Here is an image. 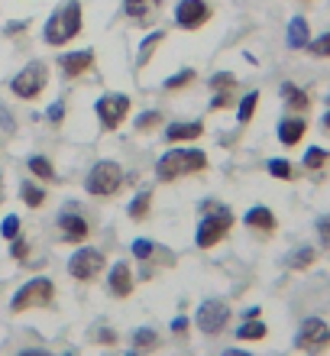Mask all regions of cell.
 Here are the masks:
<instances>
[{"label":"cell","instance_id":"obj_1","mask_svg":"<svg viewBox=\"0 0 330 356\" xmlns=\"http://www.w3.org/2000/svg\"><path fill=\"white\" fill-rule=\"evenodd\" d=\"M81 33V3L78 0H68L46 19V29H42V39L49 46H65Z\"/></svg>","mask_w":330,"mask_h":356},{"label":"cell","instance_id":"obj_2","mask_svg":"<svg viewBox=\"0 0 330 356\" xmlns=\"http://www.w3.org/2000/svg\"><path fill=\"white\" fill-rule=\"evenodd\" d=\"M208 169V156L201 149H169L156 162V175L159 181H175V178L195 175V172Z\"/></svg>","mask_w":330,"mask_h":356},{"label":"cell","instance_id":"obj_3","mask_svg":"<svg viewBox=\"0 0 330 356\" xmlns=\"http://www.w3.org/2000/svg\"><path fill=\"white\" fill-rule=\"evenodd\" d=\"M230 230H233V211H230V207H220V204H208L204 207V217H201V224H198V234H195V243H198L201 250H211V246H217Z\"/></svg>","mask_w":330,"mask_h":356},{"label":"cell","instance_id":"obj_4","mask_svg":"<svg viewBox=\"0 0 330 356\" xmlns=\"http://www.w3.org/2000/svg\"><path fill=\"white\" fill-rule=\"evenodd\" d=\"M120 185H123V169L117 165V162H110V159H101L85 178V191L88 195H94V197L117 195Z\"/></svg>","mask_w":330,"mask_h":356},{"label":"cell","instance_id":"obj_5","mask_svg":"<svg viewBox=\"0 0 330 356\" xmlns=\"http://www.w3.org/2000/svg\"><path fill=\"white\" fill-rule=\"evenodd\" d=\"M46 85H49V68L42 65V62H29V65L10 81V91L17 94L19 101H36L39 94L46 91Z\"/></svg>","mask_w":330,"mask_h":356},{"label":"cell","instance_id":"obj_6","mask_svg":"<svg viewBox=\"0 0 330 356\" xmlns=\"http://www.w3.org/2000/svg\"><path fill=\"white\" fill-rule=\"evenodd\" d=\"M56 298V285H52V279H29L23 289L13 295V301H10V311L13 314H19V311L26 308H39V305H49V301Z\"/></svg>","mask_w":330,"mask_h":356},{"label":"cell","instance_id":"obj_7","mask_svg":"<svg viewBox=\"0 0 330 356\" xmlns=\"http://www.w3.org/2000/svg\"><path fill=\"white\" fill-rule=\"evenodd\" d=\"M198 330L201 334H208V337H217L220 330L230 324V305L220 298H208V301H201V308H198Z\"/></svg>","mask_w":330,"mask_h":356},{"label":"cell","instance_id":"obj_8","mask_svg":"<svg viewBox=\"0 0 330 356\" xmlns=\"http://www.w3.org/2000/svg\"><path fill=\"white\" fill-rule=\"evenodd\" d=\"M107 259L101 250H94V246H81L72 259H68V272L75 275L78 282H91L97 279V272H104Z\"/></svg>","mask_w":330,"mask_h":356},{"label":"cell","instance_id":"obj_9","mask_svg":"<svg viewBox=\"0 0 330 356\" xmlns=\"http://www.w3.org/2000/svg\"><path fill=\"white\" fill-rule=\"evenodd\" d=\"M97 117H101V127L104 130H117L123 120H126V113H130V97L126 94H104L101 101L94 104Z\"/></svg>","mask_w":330,"mask_h":356},{"label":"cell","instance_id":"obj_10","mask_svg":"<svg viewBox=\"0 0 330 356\" xmlns=\"http://www.w3.org/2000/svg\"><path fill=\"white\" fill-rule=\"evenodd\" d=\"M295 347L298 350H327L330 347V327L327 321L321 318H308L295 337Z\"/></svg>","mask_w":330,"mask_h":356},{"label":"cell","instance_id":"obj_11","mask_svg":"<svg viewBox=\"0 0 330 356\" xmlns=\"http://www.w3.org/2000/svg\"><path fill=\"white\" fill-rule=\"evenodd\" d=\"M211 19V7L204 0H181L175 7V23L181 29H201Z\"/></svg>","mask_w":330,"mask_h":356},{"label":"cell","instance_id":"obj_12","mask_svg":"<svg viewBox=\"0 0 330 356\" xmlns=\"http://www.w3.org/2000/svg\"><path fill=\"white\" fill-rule=\"evenodd\" d=\"M58 230H62V236H65L68 243H85L88 234H91V227H88V220L81 214H75V211H65V214L58 217Z\"/></svg>","mask_w":330,"mask_h":356},{"label":"cell","instance_id":"obj_13","mask_svg":"<svg viewBox=\"0 0 330 356\" xmlns=\"http://www.w3.org/2000/svg\"><path fill=\"white\" fill-rule=\"evenodd\" d=\"M58 65H62V72H65L68 78L85 75L88 68L94 65V49H81V52H65V56H58Z\"/></svg>","mask_w":330,"mask_h":356},{"label":"cell","instance_id":"obj_14","mask_svg":"<svg viewBox=\"0 0 330 356\" xmlns=\"http://www.w3.org/2000/svg\"><path fill=\"white\" fill-rule=\"evenodd\" d=\"M107 285L117 298H130L133 295V269L126 263H113L107 272Z\"/></svg>","mask_w":330,"mask_h":356},{"label":"cell","instance_id":"obj_15","mask_svg":"<svg viewBox=\"0 0 330 356\" xmlns=\"http://www.w3.org/2000/svg\"><path fill=\"white\" fill-rule=\"evenodd\" d=\"M304 133H308V120H304V117H285V120L279 123V140H282L285 146H298V143L304 140Z\"/></svg>","mask_w":330,"mask_h":356},{"label":"cell","instance_id":"obj_16","mask_svg":"<svg viewBox=\"0 0 330 356\" xmlns=\"http://www.w3.org/2000/svg\"><path fill=\"white\" fill-rule=\"evenodd\" d=\"M162 7V0H123V13L136 23H146L149 17H156Z\"/></svg>","mask_w":330,"mask_h":356},{"label":"cell","instance_id":"obj_17","mask_svg":"<svg viewBox=\"0 0 330 356\" xmlns=\"http://www.w3.org/2000/svg\"><path fill=\"white\" fill-rule=\"evenodd\" d=\"M201 133H204V123L195 120V123H172L169 130H165V140L169 143H191L198 140Z\"/></svg>","mask_w":330,"mask_h":356},{"label":"cell","instance_id":"obj_18","mask_svg":"<svg viewBox=\"0 0 330 356\" xmlns=\"http://www.w3.org/2000/svg\"><path fill=\"white\" fill-rule=\"evenodd\" d=\"M246 224L253 227V230L272 234L275 227H279V220H275V214L269 211V207H249V211H246Z\"/></svg>","mask_w":330,"mask_h":356},{"label":"cell","instance_id":"obj_19","mask_svg":"<svg viewBox=\"0 0 330 356\" xmlns=\"http://www.w3.org/2000/svg\"><path fill=\"white\" fill-rule=\"evenodd\" d=\"M282 97H285V104H288V111H295V113H308V107H311L308 91H302V88L292 85V81L282 85Z\"/></svg>","mask_w":330,"mask_h":356},{"label":"cell","instance_id":"obj_20","mask_svg":"<svg viewBox=\"0 0 330 356\" xmlns=\"http://www.w3.org/2000/svg\"><path fill=\"white\" fill-rule=\"evenodd\" d=\"M311 42V26H308V19L304 17H295L288 23V49H308Z\"/></svg>","mask_w":330,"mask_h":356},{"label":"cell","instance_id":"obj_21","mask_svg":"<svg viewBox=\"0 0 330 356\" xmlns=\"http://www.w3.org/2000/svg\"><path fill=\"white\" fill-rule=\"evenodd\" d=\"M149 207H152V191H140V195L130 201L126 214H130L133 220H142V217H149Z\"/></svg>","mask_w":330,"mask_h":356},{"label":"cell","instance_id":"obj_22","mask_svg":"<svg viewBox=\"0 0 330 356\" xmlns=\"http://www.w3.org/2000/svg\"><path fill=\"white\" fill-rule=\"evenodd\" d=\"M256 107H259V91H249L240 101V111H236V120H240V127H246V123L256 117Z\"/></svg>","mask_w":330,"mask_h":356},{"label":"cell","instance_id":"obj_23","mask_svg":"<svg viewBox=\"0 0 330 356\" xmlns=\"http://www.w3.org/2000/svg\"><path fill=\"white\" fill-rule=\"evenodd\" d=\"M162 39H165V33H162V29H156V33H152L149 39H142V46H140V56H136V65H146V62H149L152 58V52H156V46H159Z\"/></svg>","mask_w":330,"mask_h":356},{"label":"cell","instance_id":"obj_24","mask_svg":"<svg viewBox=\"0 0 330 356\" xmlns=\"http://www.w3.org/2000/svg\"><path fill=\"white\" fill-rule=\"evenodd\" d=\"M29 172L36 178H46V181H56V169H52V162L46 159V156H33V159L26 162Z\"/></svg>","mask_w":330,"mask_h":356},{"label":"cell","instance_id":"obj_25","mask_svg":"<svg viewBox=\"0 0 330 356\" xmlns=\"http://www.w3.org/2000/svg\"><path fill=\"white\" fill-rule=\"evenodd\" d=\"M314 259H317V253H314L311 246H298V250H295V253L288 256V266L302 272V269H308V266H311Z\"/></svg>","mask_w":330,"mask_h":356},{"label":"cell","instance_id":"obj_26","mask_svg":"<svg viewBox=\"0 0 330 356\" xmlns=\"http://www.w3.org/2000/svg\"><path fill=\"white\" fill-rule=\"evenodd\" d=\"M327 162H330V152H327V149H321V146H311V149L304 152V169L317 172V169H324Z\"/></svg>","mask_w":330,"mask_h":356},{"label":"cell","instance_id":"obj_27","mask_svg":"<svg viewBox=\"0 0 330 356\" xmlns=\"http://www.w3.org/2000/svg\"><path fill=\"white\" fill-rule=\"evenodd\" d=\"M195 68H185V72H179V75H172V78H165V91H181V88H188V85H195Z\"/></svg>","mask_w":330,"mask_h":356},{"label":"cell","instance_id":"obj_28","mask_svg":"<svg viewBox=\"0 0 330 356\" xmlns=\"http://www.w3.org/2000/svg\"><path fill=\"white\" fill-rule=\"evenodd\" d=\"M133 343H136V350H152V347H159V334L149 327H140L133 334Z\"/></svg>","mask_w":330,"mask_h":356},{"label":"cell","instance_id":"obj_29","mask_svg":"<svg viewBox=\"0 0 330 356\" xmlns=\"http://www.w3.org/2000/svg\"><path fill=\"white\" fill-rule=\"evenodd\" d=\"M269 330H265V324H259V321L249 318V324H243V327L236 330V337L240 340H263Z\"/></svg>","mask_w":330,"mask_h":356},{"label":"cell","instance_id":"obj_30","mask_svg":"<svg viewBox=\"0 0 330 356\" xmlns=\"http://www.w3.org/2000/svg\"><path fill=\"white\" fill-rule=\"evenodd\" d=\"M19 191H23V201H26L29 207H42V204H46V191H42V188H36V185H29V181H26Z\"/></svg>","mask_w":330,"mask_h":356},{"label":"cell","instance_id":"obj_31","mask_svg":"<svg viewBox=\"0 0 330 356\" xmlns=\"http://www.w3.org/2000/svg\"><path fill=\"white\" fill-rule=\"evenodd\" d=\"M308 52H311V56H317V58H327L330 56V33L311 39V42H308Z\"/></svg>","mask_w":330,"mask_h":356},{"label":"cell","instance_id":"obj_32","mask_svg":"<svg viewBox=\"0 0 330 356\" xmlns=\"http://www.w3.org/2000/svg\"><path fill=\"white\" fill-rule=\"evenodd\" d=\"M265 169H269V175H275V178H292L295 175L292 162H288V159H269V165H265Z\"/></svg>","mask_w":330,"mask_h":356},{"label":"cell","instance_id":"obj_33","mask_svg":"<svg viewBox=\"0 0 330 356\" xmlns=\"http://www.w3.org/2000/svg\"><path fill=\"white\" fill-rule=\"evenodd\" d=\"M152 253H156V243H152V240H146V236L133 240V256H136V259H149Z\"/></svg>","mask_w":330,"mask_h":356},{"label":"cell","instance_id":"obj_34","mask_svg":"<svg viewBox=\"0 0 330 356\" xmlns=\"http://www.w3.org/2000/svg\"><path fill=\"white\" fill-rule=\"evenodd\" d=\"M236 85V78L230 72H217V75L211 78V91H230Z\"/></svg>","mask_w":330,"mask_h":356},{"label":"cell","instance_id":"obj_35","mask_svg":"<svg viewBox=\"0 0 330 356\" xmlns=\"http://www.w3.org/2000/svg\"><path fill=\"white\" fill-rule=\"evenodd\" d=\"M159 123H162V113L159 111H146L140 120H136V130L146 133V130H152V127H159Z\"/></svg>","mask_w":330,"mask_h":356},{"label":"cell","instance_id":"obj_36","mask_svg":"<svg viewBox=\"0 0 330 356\" xmlns=\"http://www.w3.org/2000/svg\"><path fill=\"white\" fill-rule=\"evenodd\" d=\"M0 234H3V240H17V234H19V217L10 214L7 220L0 224Z\"/></svg>","mask_w":330,"mask_h":356},{"label":"cell","instance_id":"obj_37","mask_svg":"<svg viewBox=\"0 0 330 356\" xmlns=\"http://www.w3.org/2000/svg\"><path fill=\"white\" fill-rule=\"evenodd\" d=\"M62 120H65V104L56 101L52 107H49V123H56V127H58Z\"/></svg>","mask_w":330,"mask_h":356},{"label":"cell","instance_id":"obj_38","mask_svg":"<svg viewBox=\"0 0 330 356\" xmlns=\"http://www.w3.org/2000/svg\"><path fill=\"white\" fill-rule=\"evenodd\" d=\"M317 236H321V246L330 250V217H321V220H317Z\"/></svg>","mask_w":330,"mask_h":356},{"label":"cell","instance_id":"obj_39","mask_svg":"<svg viewBox=\"0 0 330 356\" xmlns=\"http://www.w3.org/2000/svg\"><path fill=\"white\" fill-rule=\"evenodd\" d=\"M230 101H233L230 91H217L214 94V101H211V111H224V107H230Z\"/></svg>","mask_w":330,"mask_h":356},{"label":"cell","instance_id":"obj_40","mask_svg":"<svg viewBox=\"0 0 330 356\" xmlns=\"http://www.w3.org/2000/svg\"><path fill=\"white\" fill-rule=\"evenodd\" d=\"M10 256H13V259H26V256H29V243H26V240H13Z\"/></svg>","mask_w":330,"mask_h":356},{"label":"cell","instance_id":"obj_41","mask_svg":"<svg viewBox=\"0 0 330 356\" xmlns=\"http://www.w3.org/2000/svg\"><path fill=\"white\" fill-rule=\"evenodd\" d=\"M172 330H175V334H185V330H188V318H175L172 321Z\"/></svg>","mask_w":330,"mask_h":356},{"label":"cell","instance_id":"obj_42","mask_svg":"<svg viewBox=\"0 0 330 356\" xmlns=\"http://www.w3.org/2000/svg\"><path fill=\"white\" fill-rule=\"evenodd\" d=\"M97 337H101V343H117V334H113V330H101Z\"/></svg>","mask_w":330,"mask_h":356},{"label":"cell","instance_id":"obj_43","mask_svg":"<svg viewBox=\"0 0 330 356\" xmlns=\"http://www.w3.org/2000/svg\"><path fill=\"white\" fill-rule=\"evenodd\" d=\"M19 356H49L46 350H19Z\"/></svg>","mask_w":330,"mask_h":356},{"label":"cell","instance_id":"obj_44","mask_svg":"<svg viewBox=\"0 0 330 356\" xmlns=\"http://www.w3.org/2000/svg\"><path fill=\"white\" fill-rule=\"evenodd\" d=\"M224 356H253V353H246V350H224Z\"/></svg>","mask_w":330,"mask_h":356},{"label":"cell","instance_id":"obj_45","mask_svg":"<svg viewBox=\"0 0 330 356\" xmlns=\"http://www.w3.org/2000/svg\"><path fill=\"white\" fill-rule=\"evenodd\" d=\"M324 130H330V111L324 113Z\"/></svg>","mask_w":330,"mask_h":356},{"label":"cell","instance_id":"obj_46","mask_svg":"<svg viewBox=\"0 0 330 356\" xmlns=\"http://www.w3.org/2000/svg\"><path fill=\"white\" fill-rule=\"evenodd\" d=\"M65 356H75V350H68V353H65Z\"/></svg>","mask_w":330,"mask_h":356},{"label":"cell","instance_id":"obj_47","mask_svg":"<svg viewBox=\"0 0 330 356\" xmlns=\"http://www.w3.org/2000/svg\"><path fill=\"white\" fill-rule=\"evenodd\" d=\"M130 356H140V353H130Z\"/></svg>","mask_w":330,"mask_h":356}]
</instances>
